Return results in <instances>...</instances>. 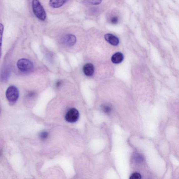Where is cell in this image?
Returning a JSON list of instances; mask_svg holds the SVG:
<instances>
[{
    "label": "cell",
    "mask_w": 179,
    "mask_h": 179,
    "mask_svg": "<svg viewBox=\"0 0 179 179\" xmlns=\"http://www.w3.org/2000/svg\"><path fill=\"white\" fill-rule=\"evenodd\" d=\"M1 151H0V156H1Z\"/></svg>",
    "instance_id": "ac0fdd59"
},
{
    "label": "cell",
    "mask_w": 179,
    "mask_h": 179,
    "mask_svg": "<svg viewBox=\"0 0 179 179\" xmlns=\"http://www.w3.org/2000/svg\"><path fill=\"white\" fill-rule=\"evenodd\" d=\"M83 71L85 75L91 76L93 75L95 71L94 65L90 63L85 64L83 67Z\"/></svg>",
    "instance_id": "52a82bcc"
},
{
    "label": "cell",
    "mask_w": 179,
    "mask_h": 179,
    "mask_svg": "<svg viewBox=\"0 0 179 179\" xmlns=\"http://www.w3.org/2000/svg\"><path fill=\"white\" fill-rule=\"evenodd\" d=\"M32 7L34 14L38 19L42 21L45 20L46 18V12L39 1L37 0L33 1Z\"/></svg>",
    "instance_id": "6da1fadb"
},
{
    "label": "cell",
    "mask_w": 179,
    "mask_h": 179,
    "mask_svg": "<svg viewBox=\"0 0 179 179\" xmlns=\"http://www.w3.org/2000/svg\"><path fill=\"white\" fill-rule=\"evenodd\" d=\"M141 176L139 173L134 172L130 176L129 179H141Z\"/></svg>",
    "instance_id": "7c38bea8"
},
{
    "label": "cell",
    "mask_w": 179,
    "mask_h": 179,
    "mask_svg": "<svg viewBox=\"0 0 179 179\" xmlns=\"http://www.w3.org/2000/svg\"><path fill=\"white\" fill-rule=\"evenodd\" d=\"M67 1H57V0H54V1H50L49 2V5L50 7L54 8H57L61 7Z\"/></svg>",
    "instance_id": "30bf717a"
},
{
    "label": "cell",
    "mask_w": 179,
    "mask_h": 179,
    "mask_svg": "<svg viewBox=\"0 0 179 179\" xmlns=\"http://www.w3.org/2000/svg\"><path fill=\"white\" fill-rule=\"evenodd\" d=\"M79 118V113L78 110L72 108L69 110L65 116V119L68 122L74 123L78 120Z\"/></svg>",
    "instance_id": "277c9868"
},
{
    "label": "cell",
    "mask_w": 179,
    "mask_h": 179,
    "mask_svg": "<svg viewBox=\"0 0 179 179\" xmlns=\"http://www.w3.org/2000/svg\"><path fill=\"white\" fill-rule=\"evenodd\" d=\"M63 43L65 45L71 47L74 45L76 42V38L73 34H67L63 38Z\"/></svg>",
    "instance_id": "5b68a950"
},
{
    "label": "cell",
    "mask_w": 179,
    "mask_h": 179,
    "mask_svg": "<svg viewBox=\"0 0 179 179\" xmlns=\"http://www.w3.org/2000/svg\"><path fill=\"white\" fill-rule=\"evenodd\" d=\"M111 22L113 24H116L119 21L118 17L117 16H114L111 18Z\"/></svg>",
    "instance_id": "9a60e30c"
},
{
    "label": "cell",
    "mask_w": 179,
    "mask_h": 179,
    "mask_svg": "<svg viewBox=\"0 0 179 179\" xmlns=\"http://www.w3.org/2000/svg\"><path fill=\"white\" fill-rule=\"evenodd\" d=\"M17 65L18 69L24 73L29 72L33 68V65L32 62L26 59H19L17 62Z\"/></svg>",
    "instance_id": "3957f363"
},
{
    "label": "cell",
    "mask_w": 179,
    "mask_h": 179,
    "mask_svg": "<svg viewBox=\"0 0 179 179\" xmlns=\"http://www.w3.org/2000/svg\"><path fill=\"white\" fill-rule=\"evenodd\" d=\"M4 27L2 23H0V59L2 54V46L3 33Z\"/></svg>",
    "instance_id": "8fae6325"
},
{
    "label": "cell",
    "mask_w": 179,
    "mask_h": 179,
    "mask_svg": "<svg viewBox=\"0 0 179 179\" xmlns=\"http://www.w3.org/2000/svg\"><path fill=\"white\" fill-rule=\"evenodd\" d=\"M49 135V134L48 133L44 131V132H42L40 133V137L41 139L44 140L48 138V137Z\"/></svg>",
    "instance_id": "5bb4252c"
},
{
    "label": "cell",
    "mask_w": 179,
    "mask_h": 179,
    "mask_svg": "<svg viewBox=\"0 0 179 179\" xmlns=\"http://www.w3.org/2000/svg\"><path fill=\"white\" fill-rule=\"evenodd\" d=\"M61 81H59L57 82L56 83V86L57 87L59 88L61 84Z\"/></svg>",
    "instance_id": "e0dca14e"
},
{
    "label": "cell",
    "mask_w": 179,
    "mask_h": 179,
    "mask_svg": "<svg viewBox=\"0 0 179 179\" xmlns=\"http://www.w3.org/2000/svg\"><path fill=\"white\" fill-rule=\"evenodd\" d=\"M85 2L89 4L97 5L100 4L102 1L100 0H90V1H86Z\"/></svg>",
    "instance_id": "4fadbf2b"
},
{
    "label": "cell",
    "mask_w": 179,
    "mask_h": 179,
    "mask_svg": "<svg viewBox=\"0 0 179 179\" xmlns=\"http://www.w3.org/2000/svg\"><path fill=\"white\" fill-rule=\"evenodd\" d=\"M124 55L120 52H117L113 55L111 58V61L115 64L120 63L123 60Z\"/></svg>",
    "instance_id": "ba28073f"
},
{
    "label": "cell",
    "mask_w": 179,
    "mask_h": 179,
    "mask_svg": "<svg viewBox=\"0 0 179 179\" xmlns=\"http://www.w3.org/2000/svg\"><path fill=\"white\" fill-rule=\"evenodd\" d=\"M105 40L112 45H118L119 43L118 38L115 35L111 34H107L104 36Z\"/></svg>",
    "instance_id": "8992f818"
},
{
    "label": "cell",
    "mask_w": 179,
    "mask_h": 179,
    "mask_svg": "<svg viewBox=\"0 0 179 179\" xmlns=\"http://www.w3.org/2000/svg\"><path fill=\"white\" fill-rule=\"evenodd\" d=\"M18 89L14 85L9 86L6 92V96L9 103L11 105L15 103L19 97Z\"/></svg>",
    "instance_id": "7a4b0ae2"
},
{
    "label": "cell",
    "mask_w": 179,
    "mask_h": 179,
    "mask_svg": "<svg viewBox=\"0 0 179 179\" xmlns=\"http://www.w3.org/2000/svg\"><path fill=\"white\" fill-rule=\"evenodd\" d=\"M10 71L8 68H5L3 70L0 75V79L2 82H6L7 81L9 77Z\"/></svg>",
    "instance_id": "9c48e42d"
},
{
    "label": "cell",
    "mask_w": 179,
    "mask_h": 179,
    "mask_svg": "<svg viewBox=\"0 0 179 179\" xmlns=\"http://www.w3.org/2000/svg\"><path fill=\"white\" fill-rule=\"evenodd\" d=\"M103 111L105 113H109L111 111V108L107 105H103L102 107Z\"/></svg>",
    "instance_id": "2e32d148"
}]
</instances>
